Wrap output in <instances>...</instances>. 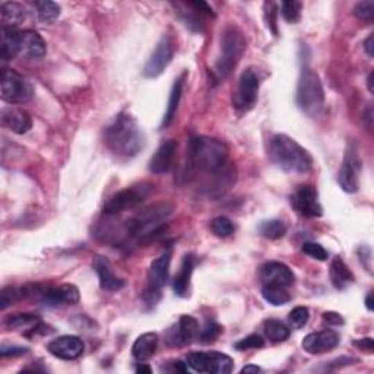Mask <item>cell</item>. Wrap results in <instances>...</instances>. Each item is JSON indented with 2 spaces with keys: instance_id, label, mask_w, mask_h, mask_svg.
<instances>
[{
  "instance_id": "obj_1",
  "label": "cell",
  "mask_w": 374,
  "mask_h": 374,
  "mask_svg": "<svg viewBox=\"0 0 374 374\" xmlns=\"http://www.w3.org/2000/svg\"><path fill=\"white\" fill-rule=\"evenodd\" d=\"M105 142L116 155L132 158L143 150L145 138L136 120L127 113H122L107 127Z\"/></svg>"
},
{
  "instance_id": "obj_2",
  "label": "cell",
  "mask_w": 374,
  "mask_h": 374,
  "mask_svg": "<svg viewBox=\"0 0 374 374\" xmlns=\"http://www.w3.org/2000/svg\"><path fill=\"white\" fill-rule=\"evenodd\" d=\"M172 206L168 204H155L135 213L123 229V235L127 240H135L138 243L150 242L164 229V224L171 215Z\"/></svg>"
},
{
  "instance_id": "obj_3",
  "label": "cell",
  "mask_w": 374,
  "mask_h": 374,
  "mask_svg": "<svg viewBox=\"0 0 374 374\" xmlns=\"http://www.w3.org/2000/svg\"><path fill=\"white\" fill-rule=\"evenodd\" d=\"M269 157L285 172H307L313 168V157L287 135H275L271 139Z\"/></svg>"
},
{
  "instance_id": "obj_4",
  "label": "cell",
  "mask_w": 374,
  "mask_h": 374,
  "mask_svg": "<svg viewBox=\"0 0 374 374\" xmlns=\"http://www.w3.org/2000/svg\"><path fill=\"white\" fill-rule=\"evenodd\" d=\"M189 163L199 171L218 175L229 164V148L218 139L193 138L189 145Z\"/></svg>"
},
{
  "instance_id": "obj_5",
  "label": "cell",
  "mask_w": 374,
  "mask_h": 374,
  "mask_svg": "<svg viewBox=\"0 0 374 374\" xmlns=\"http://www.w3.org/2000/svg\"><path fill=\"white\" fill-rule=\"evenodd\" d=\"M247 48V42L237 26H226L221 37V53L213 64L212 76L217 82L224 81L234 71L238 60L242 59Z\"/></svg>"
},
{
  "instance_id": "obj_6",
  "label": "cell",
  "mask_w": 374,
  "mask_h": 374,
  "mask_svg": "<svg viewBox=\"0 0 374 374\" xmlns=\"http://www.w3.org/2000/svg\"><path fill=\"white\" fill-rule=\"evenodd\" d=\"M297 105L309 117H317L325 105V91L319 75L310 69L303 68L297 85Z\"/></svg>"
},
{
  "instance_id": "obj_7",
  "label": "cell",
  "mask_w": 374,
  "mask_h": 374,
  "mask_svg": "<svg viewBox=\"0 0 374 374\" xmlns=\"http://www.w3.org/2000/svg\"><path fill=\"white\" fill-rule=\"evenodd\" d=\"M152 186L150 183H141L136 186L127 187L125 190H120L114 196H112L104 205V213L109 217L117 215L125 211L136 208L143 200L150 196Z\"/></svg>"
},
{
  "instance_id": "obj_8",
  "label": "cell",
  "mask_w": 374,
  "mask_h": 374,
  "mask_svg": "<svg viewBox=\"0 0 374 374\" xmlns=\"http://www.w3.org/2000/svg\"><path fill=\"white\" fill-rule=\"evenodd\" d=\"M186 364L196 373L229 374L234 368L233 358L222 353H193L186 359Z\"/></svg>"
},
{
  "instance_id": "obj_9",
  "label": "cell",
  "mask_w": 374,
  "mask_h": 374,
  "mask_svg": "<svg viewBox=\"0 0 374 374\" xmlns=\"http://www.w3.org/2000/svg\"><path fill=\"white\" fill-rule=\"evenodd\" d=\"M34 96V89L26 79L13 69L2 72V100L8 104H25Z\"/></svg>"
},
{
  "instance_id": "obj_10",
  "label": "cell",
  "mask_w": 374,
  "mask_h": 374,
  "mask_svg": "<svg viewBox=\"0 0 374 374\" xmlns=\"http://www.w3.org/2000/svg\"><path fill=\"white\" fill-rule=\"evenodd\" d=\"M260 87V78L255 68H247L240 75L238 87L234 93L233 104L240 112H249L258 101V93Z\"/></svg>"
},
{
  "instance_id": "obj_11",
  "label": "cell",
  "mask_w": 374,
  "mask_h": 374,
  "mask_svg": "<svg viewBox=\"0 0 374 374\" xmlns=\"http://www.w3.org/2000/svg\"><path fill=\"white\" fill-rule=\"evenodd\" d=\"M359 171H362V161L354 146H351L345 152L344 163L338 172V181L344 192L355 193L359 189Z\"/></svg>"
},
{
  "instance_id": "obj_12",
  "label": "cell",
  "mask_w": 374,
  "mask_h": 374,
  "mask_svg": "<svg viewBox=\"0 0 374 374\" xmlns=\"http://www.w3.org/2000/svg\"><path fill=\"white\" fill-rule=\"evenodd\" d=\"M291 202H292V206L296 208L303 217H307V218L322 217L323 209L319 202V193L316 190V187L310 184L300 186L296 190V193L292 195Z\"/></svg>"
},
{
  "instance_id": "obj_13",
  "label": "cell",
  "mask_w": 374,
  "mask_h": 374,
  "mask_svg": "<svg viewBox=\"0 0 374 374\" xmlns=\"http://www.w3.org/2000/svg\"><path fill=\"white\" fill-rule=\"evenodd\" d=\"M172 56H175V47H172L170 38L168 37L161 38V42L157 44L152 56L145 64L143 75L151 79L158 78L168 68V64L172 60Z\"/></svg>"
},
{
  "instance_id": "obj_14",
  "label": "cell",
  "mask_w": 374,
  "mask_h": 374,
  "mask_svg": "<svg viewBox=\"0 0 374 374\" xmlns=\"http://www.w3.org/2000/svg\"><path fill=\"white\" fill-rule=\"evenodd\" d=\"M199 333V325L192 316H181L179 322L166 333V342L170 346L189 345Z\"/></svg>"
},
{
  "instance_id": "obj_15",
  "label": "cell",
  "mask_w": 374,
  "mask_h": 374,
  "mask_svg": "<svg viewBox=\"0 0 374 374\" xmlns=\"http://www.w3.org/2000/svg\"><path fill=\"white\" fill-rule=\"evenodd\" d=\"M339 342H341V338L338 333L335 330L326 329V330L309 333V335L303 339V350L312 355L325 354V353L335 350L339 345Z\"/></svg>"
},
{
  "instance_id": "obj_16",
  "label": "cell",
  "mask_w": 374,
  "mask_h": 374,
  "mask_svg": "<svg viewBox=\"0 0 374 374\" xmlns=\"http://www.w3.org/2000/svg\"><path fill=\"white\" fill-rule=\"evenodd\" d=\"M47 350L51 355H55L56 358L66 359V362H72V359H76L84 354L85 344L79 337L64 335V337H59L56 339H53L48 344Z\"/></svg>"
},
{
  "instance_id": "obj_17",
  "label": "cell",
  "mask_w": 374,
  "mask_h": 374,
  "mask_svg": "<svg viewBox=\"0 0 374 374\" xmlns=\"http://www.w3.org/2000/svg\"><path fill=\"white\" fill-rule=\"evenodd\" d=\"M0 122H2L3 127L13 133H18V135H25L33 127V118L30 113L15 105L3 107L2 112H0Z\"/></svg>"
},
{
  "instance_id": "obj_18",
  "label": "cell",
  "mask_w": 374,
  "mask_h": 374,
  "mask_svg": "<svg viewBox=\"0 0 374 374\" xmlns=\"http://www.w3.org/2000/svg\"><path fill=\"white\" fill-rule=\"evenodd\" d=\"M259 278L263 285H278L290 287L294 284V274L285 263L280 262H266L260 266Z\"/></svg>"
},
{
  "instance_id": "obj_19",
  "label": "cell",
  "mask_w": 374,
  "mask_h": 374,
  "mask_svg": "<svg viewBox=\"0 0 374 374\" xmlns=\"http://www.w3.org/2000/svg\"><path fill=\"white\" fill-rule=\"evenodd\" d=\"M177 152V142L175 139H168L159 145L150 161V171L154 175H166L172 167Z\"/></svg>"
},
{
  "instance_id": "obj_20",
  "label": "cell",
  "mask_w": 374,
  "mask_h": 374,
  "mask_svg": "<svg viewBox=\"0 0 374 374\" xmlns=\"http://www.w3.org/2000/svg\"><path fill=\"white\" fill-rule=\"evenodd\" d=\"M43 304L47 307L72 305L79 301V290L72 284H64L56 288L47 290L42 299Z\"/></svg>"
},
{
  "instance_id": "obj_21",
  "label": "cell",
  "mask_w": 374,
  "mask_h": 374,
  "mask_svg": "<svg viewBox=\"0 0 374 374\" xmlns=\"http://www.w3.org/2000/svg\"><path fill=\"white\" fill-rule=\"evenodd\" d=\"M92 265H93V269H96L98 275L100 285L103 290L120 291L122 288H125V280L114 274L109 259H105L104 256H96Z\"/></svg>"
},
{
  "instance_id": "obj_22",
  "label": "cell",
  "mask_w": 374,
  "mask_h": 374,
  "mask_svg": "<svg viewBox=\"0 0 374 374\" xmlns=\"http://www.w3.org/2000/svg\"><path fill=\"white\" fill-rule=\"evenodd\" d=\"M46 55V43L38 33L35 31H22L21 33V55L28 60H39Z\"/></svg>"
},
{
  "instance_id": "obj_23",
  "label": "cell",
  "mask_w": 374,
  "mask_h": 374,
  "mask_svg": "<svg viewBox=\"0 0 374 374\" xmlns=\"http://www.w3.org/2000/svg\"><path fill=\"white\" fill-rule=\"evenodd\" d=\"M21 55V33L9 26L0 30V57L3 62L13 60Z\"/></svg>"
},
{
  "instance_id": "obj_24",
  "label": "cell",
  "mask_w": 374,
  "mask_h": 374,
  "mask_svg": "<svg viewBox=\"0 0 374 374\" xmlns=\"http://www.w3.org/2000/svg\"><path fill=\"white\" fill-rule=\"evenodd\" d=\"M170 263H171V255L170 253H164L159 258H157L148 271V287L157 291H161L163 287L167 284L170 276Z\"/></svg>"
},
{
  "instance_id": "obj_25",
  "label": "cell",
  "mask_w": 374,
  "mask_h": 374,
  "mask_svg": "<svg viewBox=\"0 0 374 374\" xmlns=\"http://www.w3.org/2000/svg\"><path fill=\"white\" fill-rule=\"evenodd\" d=\"M195 269V258L192 255H186L183 258L181 266L177 275L172 279V291L179 297H187L190 288V279Z\"/></svg>"
},
{
  "instance_id": "obj_26",
  "label": "cell",
  "mask_w": 374,
  "mask_h": 374,
  "mask_svg": "<svg viewBox=\"0 0 374 374\" xmlns=\"http://www.w3.org/2000/svg\"><path fill=\"white\" fill-rule=\"evenodd\" d=\"M158 346V335L154 332H148L141 335L132 346V354L136 362L145 363L151 359L157 351Z\"/></svg>"
},
{
  "instance_id": "obj_27",
  "label": "cell",
  "mask_w": 374,
  "mask_h": 374,
  "mask_svg": "<svg viewBox=\"0 0 374 374\" xmlns=\"http://www.w3.org/2000/svg\"><path fill=\"white\" fill-rule=\"evenodd\" d=\"M330 280L333 287L337 290H345L346 287H350L354 283V275L350 271L348 266L345 265V262L339 258H335L330 263L329 269Z\"/></svg>"
},
{
  "instance_id": "obj_28",
  "label": "cell",
  "mask_w": 374,
  "mask_h": 374,
  "mask_svg": "<svg viewBox=\"0 0 374 374\" xmlns=\"http://www.w3.org/2000/svg\"><path fill=\"white\" fill-rule=\"evenodd\" d=\"M0 18H2V26L15 28L26 19V10L17 2H3L0 5Z\"/></svg>"
},
{
  "instance_id": "obj_29",
  "label": "cell",
  "mask_w": 374,
  "mask_h": 374,
  "mask_svg": "<svg viewBox=\"0 0 374 374\" xmlns=\"http://www.w3.org/2000/svg\"><path fill=\"white\" fill-rule=\"evenodd\" d=\"M184 78H186V73L181 78H179L177 81L175 82V85H172V88H171L167 112L164 114L163 125H161L163 127H168L171 125L172 120H175V117H176V113H177V109H179V103H180V98H181V92H183Z\"/></svg>"
},
{
  "instance_id": "obj_30",
  "label": "cell",
  "mask_w": 374,
  "mask_h": 374,
  "mask_svg": "<svg viewBox=\"0 0 374 374\" xmlns=\"http://www.w3.org/2000/svg\"><path fill=\"white\" fill-rule=\"evenodd\" d=\"M290 328L283 322H279V320L271 319L265 322V335L274 344L287 341L290 338Z\"/></svg>"
},
{
  "instance_id": "obj_31",
  "label": "cell",
  "mask_w": 374,
  "mask_h": 374,
  "mask_svg": "<svg viewBox=\"0 0 374 374\" xmlns=\"http://www.w3.org/2000/svg\"><path fill=\"white\" fill-rule=\"evenodd\" d=\"M262 297L265 299V301H268L269 304L275 307L285 305L287 303L291 301L290 292L284 287H278V285H263Z\"/></svg>"
},
{
  "instance_id": "obj_32",
  "label": "cell",
  "mask_w": 374,
  "mask_h": 374,
  "mask_svg": "<svg viewBox=\"0 0 374 374\" xmlns=\"http://www.w3.org/2000/svg\"><path fill=\"white\" fill-rule=\"evenodd\" d=\"M35 8H37V18L42 24H51L60 17V6L55 2L43 0V2H37Z\"/></svg>"
},
{
  "instance_id": "obj_33",
  "label": "cell",
  "mask_w": 374,
  "mask_h": 374,
  "mask_svg": "<svg viewBox=\"0 0 374 374\" xmlns=\"http://www.w3.org/2000/svg\"><path fill=\"white\" fill-rule=\"evenodd\" d=\"M39 323V317L37 314L31 313H22V314H13L6 319V326L9 329H24V328H30L34 329Z\"/></svg>"
},
{
  "instance_id": "obj_34",
  "label": "cell",
  "mask_w": 374,
  "mask_h": 374,
  "mask_svg": "<svg viewBox=\"0 0 374 374\" xmlns=\"http://www.w3.org/2000/svg\"><path fill=\"white\" fill-rule=\"evenodd\" d=\"M259 231L265 238L279 240V238H283L287 234V225L283 221H279V220L265 221V222H262Z\"/></svg>"
},
{
  "instance_id": "obj_35",
  "label": "cell",
  "mask_w": 374,
  "mask_h": 374,
  "mask_svg": "<svg viewBox=\"0 0 374 374\" xmlns=\"http://www.w3.org/2000/svg\"><path fill=\"white\" fill-rule=\"evenodd\" d=\"M301 8L303 5L300 2H296V0H288V2L280 3V13L287 22L290 24H296L301 18Z\"/></svg>"
},
{
  "instance_id": "obj_36",
  "label": "cell",
  "mask_w": 374,
  "mask_h": 374,
  "mask_svg": "<svg viewBox=\"0 0 374 374\" xmlns=\"http://www.w3.org/2000/svg\"><path fill=\"white\" fill-rule=\"evenodd\" d=\"M211 230L217 237L226 238L234 233L235 229H234V224L231 222V220H229L226 217H218L215 220H212Z\"/></svg>"
},
{
  "instance_id": "obj_37",
  "label": "cell",
  "mask_w": 374,
  "mask_h": 374,
  "mask_svg": "<svg viewBox=\"0 0 374 374\" xmlns=\"http://www.w3.org/2000/svg\"><path fill=\"white\" fill-rule=\"evenodd\" d=\"M25 290H18L15 287H8L2 291V296H0V309L5 310L8 307L13 303H17L18 300H21L25 296Z\"/></svg>"
},
{
  "instance_id": "obj_38",
  "label": "cell",
  "mask_w": 374,
  "mask_h": 374,
  "mask_svg": "<svg viewBox=\"0 0 374 374\" xmlns=\"http://www.w3.org/2000/svg\"><path fill=\"white\" fill-rule=\"evenodd\" d=\"M310 319V313L307 307H296L291 313H290V323L294 329H301L307 325Z\"/></svg>"
},
{
  "instance_id": "obj_39",
  "label": "cell",
  "mask_w": 374,
  "mask_h": 374,
  "mask_svg": "<svg viewBox=\"0 0 374 374\" xmlns=\"http://www.w3.org/2000/svg\"><path fill=\"white\" fill-rule=\"evenodd\" d=\"M354 15L364 22H373L374 18V2L373 0H366V2H359L354 8Z\"/></svg>"
},
{
  "instance_id": "obj_40",
  "label": "cell",
  "mask_w": 374,
  "mask_h": 374,
  "mask_svg": "<svg viewBox=\"0 0 374 374\" xmlns=\"http://www.w3.org/2000/svg\"><path fill=\"white\" fill-rule=\"evenodd\" d=\"M263 345H265L263 338L260 335H256V333H253V335H249L244 339L238 341L234 346H235V350H238V351H247V350L262 348Z\"/></svg>"
},
{
  "instance_id": "obj_41",
  "label": "cell",
  "mask_w": 374,
  "mask_h": 374,
  "mask_svg": "<svg viewBox=\"0 0 374 374\" xmlns=\"http://www.w3.org/2000/svg\"><path fill=\"white\" fill-rule=\"evenodd\" d=\"M221 332H222V328L215 323V322H208L202 332H200V342H204V344H211L215 341L220 335H221Z\"/></svg>"
},
{
  "instance_id": "obj_42",
  "label": "cell",
  "mask_w": 374,
  "mask_h": 374,
  "mask_svg": "<svg viewBox=\"0 0 374 374\" xmlns=\"http://www.w3.org/2000/svg\"><path fill=\"white\" fill-rule=\"evenodd\" d=\"M303 251L305 253L307 256H310L316 260H328L329 258V253L328 250L323 247V246H320L319 243H304L303 244Z\"/></svg>"
},
{
  "instance_id": "obj_43",
  "label": "cell",
  "mask_w": 374,
  "mask_h": 374,
  "mask_svg": "<svg viewBox=\"0 0 374 374\" xmlns=\"http://www.w3.org/2000/svg\"><path fill=\"white\" fill-rule=\"evenodd\" d=\"M323 319L326 320V322L332 326H339V325H344V319L341 314L338 313H333V312H328V313H323Z\"/></svg>"
},
{
  "instance_id": "obj_44",
  "label": "cell",
  "mask_w": 374,
  "mask_h": 374,
  "mask_svg": "<svg viewBox=\"0 0 374 374\" xmlns=\"http://www.w3.org/2000/svg\"><path fill=\"white\" fill-rule=\"evenodd\" d=\"M26 348H21V346H10V348H8V346H2V351H0V354H2V357H9V355H22L25 354Z\"/></svg>"
},
{
  "instance_id": "obj_45",
  "label": "cell",
  "mask_w": 374,
  "mask_h": 374,
  "mask_svg": "<svg viewBox=\"0 0 374 374\" xmlns=\"http://www.w3.org/2000/svg\"><path fill=\"white\" fill-rule=\"evenodd\" d=\"M355 345L358 346V348H362V350H364L367 353L373 351V339L371 338H364V339L355 341Z\"/></svg>"
},
{
  "instance_id": "obj_46",
  "label": "cell",
  "mask_w": 374,
  "mask_h": 374,
  "mask_svg": "<svg viewBox=\"0 0 374 374\" xmlns=\"http://www.w3.org/2000/svg\"><path fill=\"white\" fill-rule=\"evenodd\" d=\"M364 50L367 51V55H368L370 57H373V56H374V46H373V34H370V35L367 37V39H366V42H364Z\"/></svg>"
},
{
  "instance_id": "obj_47",
  "label": "cell",
  "mask_w": 374,
  "mask_h": 374,
  "mask_svg": "<svg viewBox=\"0 0 374 374\" xmlns=\"http://www.w3.org/2000/svg\"><path fill=\"white\" fill-rule=\"evenodd\" d=\"M262 370H260V367H258V366H246V367H243L242 368V373L243 374H249V373H260Z\"/></svg>"
},
{
  "instance_id": "obj_48",
  "label": "cell",
  "mask_w": 374,
  "mask_h": 374,
  "mask_svg": "<svg viewBox=\"0 0 374 374\" xmlns=\"http://www.w3.org/2000/svg\"><path fill=\"white\" fill-rule=\"evenodd\" d=\"M136 373H145V374H151V373H152V368H151L150 366H143V364H141V366H138V367H136Z\"/></svg>"
},
{
  "instance_id": "obj_49",
  "label": "cell",
  "mask_w": 374,
  "mask_h": 374,
  "mask_svg": "<svg viewBox=\"0 0 374 374\" xmlns=\"http://www.w3.org/2000/svg\"><path fill=\"white\" fill-rule=\"evenodd\" d=\"M373 79H374V73L371 72L367 78V87H368V91L373 93L374 92V85H373Z\"/></svg>"
},
{
  "instance_id": "obj_50",
  "label": "cell",
  "mask_w": 374,
  "mask_h": 374,
  "mask_svg": "<svg viewBox=\"0 0 374 374\" xmlns=\"http://www.w3.org/2000/svg\"><path fill=\"white\" fill-rule=\"evenodd\" d=\"M366 305H367V309L371 312L373 310V294H368L367 299H366Z\"/></svg>"
}]
</instances>
